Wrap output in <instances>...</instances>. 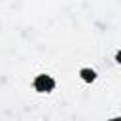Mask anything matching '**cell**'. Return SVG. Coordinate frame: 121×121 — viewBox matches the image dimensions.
<instances>
[{"mask_svg":"<svg viewBox=\"0 0 121 121\" xmlns=\"http://www.w3.org/2000/svg\"><path fill=\"white\" fill-rule=\"evenodd\" d=\"M79 78H81L85 83H93V81L96 79V72H95L93 68H81V70H79Z\"/></svg>","mask_w":121,"mask_h":121,"instance_id":"7a4b0ae2","label":"cell"},{"mask_svg":"<svg viewBox=\"0 0 121 121\" xmlns=\"http://www.w3.org/2000/svg\"><path fill=\"white\" fill-rule=\"evenodd\" d=\"M110 121H121V115H117V117H112Z\"/></svg>","mask_w":121,"mask_h":121,"instance_id":"277c9868","label":"cell"},{"mask_svg":"<svg viewBox=\"0 0 121 121\" xmlns=\"http://www.w3.org/2000/svg\"><path fill=\"white\" fill-rule=\"evenodd\" d=\"M55 85H57V81H55L53 76H49V74H38V76L34 78V81H32V87H34V91H38V93H51V91L55 89Z\"/></svg>","mask_w":121,"mask_h":121,"instance_id":"6da1fadb","label":"cell"},{"mask_svg":"<svg viewBox=\"0 0 121 121\" xmlns=\"http://www.w3.org/2000/svg\"><path fill=\"white\" fill-rule=\"evenodd\" d=\"M115 62H117V64H121V49L115 53Z\"/></svg>","mask_w":121,"mask_h":121,"instance_id":"3957f363","label":"cell"}]
</instances>
